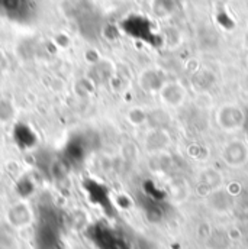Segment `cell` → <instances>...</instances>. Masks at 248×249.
I'll list each match as a JSON object with an SVG mask.
<instances>
[{
	"mask_svg": "<svg viewBox=\"0 0 248 249\" xmlns=\"http://www.w3.org/2000/svg\"><path fill=\"white\" fill-rule=\"evenodd\" d=\"M35 13L32 0H0V16L13 22H28Z\"/></svg>",
	"mask_w": 248,
	"mask_h": 249,
	"instance_id": "1",
	"label": "cell"
},
{
	"mask_svg": "<svg viewBox=\"0 0 248 249\" xmlns=\"http://www.w3.org/2000/svg\"><path fill=\"white\" fill-rule=\"evenodd\" d=\"M235 155L238 158V165L240 167L247 162V146L243 142H240V141H232L231 143H228L227 146H224V158H225L224 161H227L229 165H232Z\"/></svg>",
	"mask_w": 248,
	"mask_h": 249,
	"instance_id": "2",
	"label": "cell"
}]
</instances>
